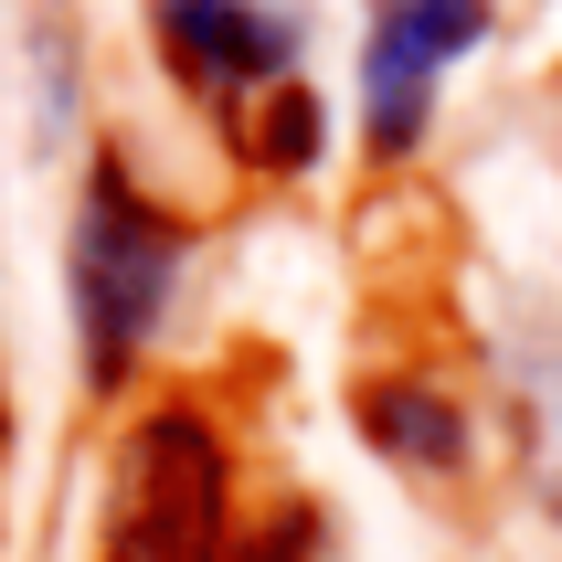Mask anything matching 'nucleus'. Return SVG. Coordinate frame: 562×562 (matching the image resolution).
Listing matches in <instances>:
<instances>
[{
    "label": "nucleus",
    "mask_w": 562,
    "mask_h": 562,
    "mask_svg": "<svg viewBox=\"0 0 562 562\" xmlns=\"http://www.w3.org/2000/svg\"><path fill=\"white\" fill-rule=\"evenodd\" d=\"M234 552V457L191 404L138 414L106 488V562H223Z\"/></svg>",
    "instance_id": "f257e3e1"
},
{
    "label": "nucleus",
    "mask_w": 562,
    "mask_h": 562,
    "mask_svg": "<svg viewBox=\"0 0 562 562\" xmlns=\"http://www.w3.org/2000/svg\"><path fill=\"white\" fill-rule=\"evenodd\" d=\"M181 277V223L159 213L127 170H95L75 213V318H86V372L117 382L149 340L159 297Z\"/></svg>",
    "instance_id": "f03ea898"
},
{
    "label": "nucleus",
    "mask_w": 562,
    "mask_h": 562,
    "mask_svg": "<svg viewBox=\"0 0 562 562\" xmlns=\"http://www.w3.org/2000/svg\"><path fill=\"white\" fill-rule=\"evenodd\" d=\"M477 32H488V0H372V54H361L372 149H414V127L436 106V64L468 54Z\"/></svg>",
    "instance_id": "7ed1b4c3"
},
{
    "label": "nucleus",
    "mask_w": 562,
    "mask_h": 562,
    "mask_svg": "<svg viewBox=\"0 0 562 562\" xmlns=\"http://www.w3.org/2000/svg\"><path fill=\"white\" fill-rule=\"evenodd\" d=\"M159 43L202 95H286L297 86V22L266 0H149Z\"/></svg>",
    "instance_id": "20e7f679"
},
{
    "label": "nucleus",
    "mask_w": 562,
    "mask_h": 562,
    "mask_svg": "<svg viewBox=\"0 0 562 562\" xmlns=\"http://www.w3.org/2000/svg\"><path fill=\"white\" fill-rule=\"evenodd\" d=\"M361 425H372V446H393L404 468H457V457H468V414L446 404V393H414V382L361 393Z\"/></svg>",
    "instance_id": "39448f33"
}]
</instances>
